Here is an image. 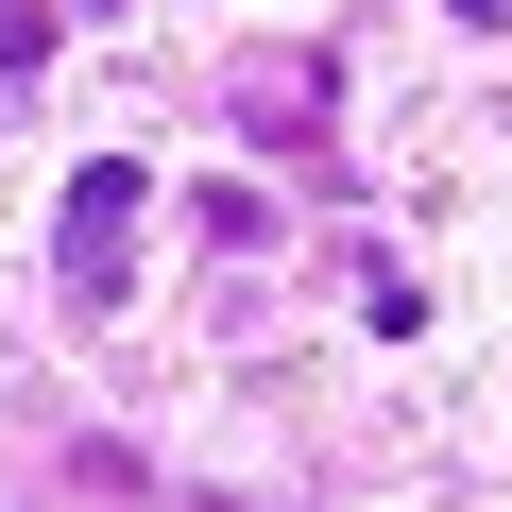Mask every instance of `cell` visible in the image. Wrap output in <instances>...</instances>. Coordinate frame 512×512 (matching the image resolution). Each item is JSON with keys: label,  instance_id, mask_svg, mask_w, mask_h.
Wrapping results in <instances>:
<instances>
[{"label": "cell", "instance_id": "6da1fadb", "mask_svg": "<svg viewBox=\"0 0 512 512\" xmlns=\"http://www.w3.org/2000/svg\"><path fill=\"white\" fill-rule=\"evenodd\" d=\"M137 222H154L137 154H86V171H69V205H52V274H69V308H120V274H137Z\"/></svg>", "mask_w": 512, "mask_h": 512}, {"label": "cell", "instance_id": "7a4b0ae2", "mask_svg": "<svg viewBox=\"0 0 512 512\" xmlns=\"http://www.w3.org/2000/svg\"><path fill=\"white\" fill-rule=\"evenodd\" d=\"M461 18H478V35H495V18H512V0H461Z\"/></svg>", "mask_w": 512, "mask_h": 512}]
</instances>
